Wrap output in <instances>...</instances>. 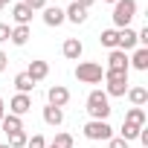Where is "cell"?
Listing matches in <instances>:
<instances>
[{
	"instance_id": "obj_22",
	"label": "cell",
	"mask_w": 148,
	"mask_h": 148,
	"mask_svg": "<svg viewBox=\"0 0 148 148\" xmlns=\"http://www.w3.org/2000/svg\"><path fill=\"white\" fill-rule=\"evenodd\" d=\"M139 131H142V128H136V125H131V122H122V131H119V136H122L125 142H134V139L139 136Z\"/></svg>"
},
{
	"instance_id": "obj_36",
	"label": "cell",
	"mask_w": 148,
	"mask_h": 148,
	"mask_svg": "<svg viewBox=\"0 0 148 148\" xmlns=\"http://www.w3.org/2000/svg\"><path fill=\"white\" fill-rule=\"evenodd\" d=\"M0 9H3V0H0Z\"/></svg>"
},
{
	"instance_id": "obj_12",
	"label": "cell",
	"mask_w": 148,
	"mask_h": 148,
	"mask_svg": "<svg viewBox=\"0 0 148 148\" xmlns=\"http://www.w3.org/2000/svg\"><path fill=\"white\" fill-rule=\"evenodd\" d=\"M108 70H131L128 67V52H122V49H110V55H108Z\"/></svg>"
},
{
	"instance_id": "obj_9",
	"label": "cell",
	"mask_w": 148,
	"mask_h": 148,
	"mask_svg": "<svg viewBox=\"0 0 148 148\" xmlns=\"http://www.w3.org/2000/svg\"><path fill=\"white\" fill-rule=\"evenodd\" d=\"M82 52H84V44H82L79 38H67V41L61 44V55H64V58H70V61H79V58H82Z\"/></svg>"
},
{
	"instance_id": "obj_25",
	"label": "cell",
	"mask_w": 148,
	"mask_h": 148,
	"mask_svg": "<svg viewBox=\"0 0 148 148\" xmlns=\"http://www.w3.org/2000/svg\"><path fill=\"white\" fill-rule=\"evenodd\" d=\"M52 145H55V148H73V136H70L67 131H58L55 139H52Z\"/></svg>"
},
{
	"instance_id": "obj_31",
	"label": "cell",
	"mask_w": 148,
	"mask_h": 148,
	"mask_svg": "<svg viewBox=\"0 0 148 148\" xmlns=\"http://www.w3.org/2000/svg\"><path fill=\"white\" fill-rule=\"evenodd\" d=\"M76 3H79V6H82V9H90V6H93V3H96V0H76Z\"/></svg>"
},
{
	"instance_id": "obj_18",
	"label": "cell",
	"mask_w": 148,
	"mask_h": 148,
	"mask_svg": "<svg viewBox=\"0 0 148 148\" xmlns=\"http://www.w3.org/2000/svg\"><path fill=\"white\" fill-rule=\"evenodd\" d=\"M125 122H131V125H136V128H145V122H148V113H145V108H128V113H125Z\"/></svg>"
},
{
	"instance_id": "obj_37",
	"label": "cell",
	"mask_w": 148,
	"mask_h": 148,
	"mask_svg": "<svg viewBox=\"0 0 148 148\" xmlns=\"http://www.w3.org/2000/svg\"><path fill=\"white\" fill-rule=\"evenodd\" d=\"M0 148H9V145H0Z\"/></svg>"
},
{
	"instance_id": "obj_7",
	"label": "cell",
	"mask_w": 148,
	"mask_h": 148,
	"mask_svg": "<svg viewBox=\"0 0 148 148\" xmlns=\"http://www.w3.org/2000/svg\"><path fill=\"white\" fill-rule=\"evenodd\" d=\"M47 102H49L52 108H64V105L70 102V90H67L64 84H52V87L47 90Z\"/></svg>"
},
{
	"instance_id": "obj_14",
	"label": "cell",
	"mask_w": 148,
	"mask_h": 148,
	"mask_svg": "<svg viewBox=\"0 0 148 148\" xmlns=\"http://www.w3.org/2000/svg\"><path fill=\"white\" fill-rule=\"evenodd\" d=\"M32 15H35V12H32L29 6H23V3H15V6H12V18H15L18 26H29Z\"/></svg>"
},
{
	"instance_id": "obj_3",
	"label": "cell",
	"mask_w": 148,
	"mask_h": 148,
	"mask_svg": "<svg viewBox=\"0 0 148 148\" xmlns=\"http://www.w3.org/2000/svg\"><path fill=\"white\" fill-rule=\"evenodd\" d=\"M110 18H113V26H116V29L131 26V21L136 18V0H116Z\"/></svg>"
},
{
	"instance_id": "obj_6",
	"label": "cell",
	"mask_w": 148,
	"mask_h": 148,
	"mask_svg": "<svg viewBox=\"0 0 148 148\" xmlns=\"http://www.w3.org/2000/svg\"><path fill=\"white\" fill-rule=\"evenodd\" d=\"M119 35H116V49H122V52H128V49H136L139 44H136V32L131 29V26H125V29H116Z\"/></svg>"
},
{
	"instance_id": "obj_1",
	"label": "cell",
	"mask_w": 148,
	"mask_h": 148,
	"mask_svg": "<svg viewBox=\"0 0 148 148\" xmlns=\"http://www.w3.org/2000/svg\"><path fill=\"white\" fill-rule=\"evenodd\" d=\"M110 99H108V93L105 90H90V96H87V113H90V119H102V122H108V116H110Z\"/></svg>"
},
{
	"instance_id": "obj_15",
	"label": "cell",
	"mask_w": 148,
	"mask_h": 148,
	"mask_svg": "<svg viewBox=\"0 0 148 148\" xmlns=\"http://www.w3.org/2000/svg\"><path fill=\"white\" fill-rule=\"evenodd\" d=\"M64 18H67L70 23H84V21H87V9H82L76 0H73V3L64 9Z\"/></svg>"
},
{
	"instance_id": "obj_35",
	"label": "cell",
	"mask_w": 148,
	"mask_h": 148,
	"mask_svg": "<svg viewBox=\"0 0 148 148\" xmlns=\"http://www.w3.org/2000/svg\"><path fill=\"white\" fill-rule=\"evenodd\" d=\"M47 148H55V145H52V142H49V145H47Z\"/></svg>"
},
{
	"instance_id": "obj_28",
	"label": "cell",
	"mask_w": 148,
	"mask_h": 148,
	"mask_svg": "<svg viewBox=\"0 0 148 148\" xmlns=\"http://www.w3.org/2000/svg\"><path fill=\"white\" fill-rule=\"evenodd\" d=\"M23 6H29L32 12H41V9L47 6V0H23Z\"/></svg>"
},
{
	"instance_id": "obj_4",
	"label": "cell",
	"mask_w": 148,
	"mask_h": 148,
	"mask_svg": "<svg viewBox=\"0 0 148 148\" xmlns=\"http://www.w3.org/2000/svg\"><path fill=\"white\" fill-rule=\"evenodd\" d=\"M76 79L82 84H99V82H105V67L96 61H82L76 67Z\"/></svg>"
},
{
	"instance_id": "obj_29",
	"label": "cell",
	"mask_w": 148,
	"mask_h": 148,
	"mask_svg": "<svg viewBox=\"0 0 148 148\" xmlns=\"http://www.w3.org/2000/svg\"><path fill=\"white\" fill-rule=\"evenodd\" d=\"M9 35H12L9 23H0V44H6V41H9Z\"/></svg>"
},
{
	"instance_id": "obj_30",
	"label": "cell",
	"mask_w": 148,
	"mask_h": 148,
	"mask_svg": "<svg viewBox=\"0 0 148 148\" xmlns=\"http://www.w3.org/2000/svg\"><path fill=\"white\" fill-rule=\"evenodd\" d=\"M6 67H9V55H6V52H3V49H0V73H3V70H6Z\"/></svg>"
},
{
	"instance_id": "obj_16",
	"label": "cell",
	"mask_w": 148,
	"mask_h": 148,
	"mask_svg": "<svg viewBox=\"0 0 148 148\" xmlns=\"http://www.w3.org/2000/svg\"><path fill=\"white\" fill-rule=\"evenodd\" d=\"M0 128H3L6 136H9V134H15V131H23V119L15 116V113H6L3 119H0Z\"/></svg>"
},
{
	"instance_id": "obj_32",
	"label": "cell",
	"mask_w": 148,
	"mask_h": 148,
	"mask_svg": "<svg viewBox=\"0 0 148 148\" xmlns=\"http://www.w3.org/2000/svg\"><path fill=\"white\" fill-rule=\"evenodd\" d=\"M6 116V102H3V96H0V119Z\"/></svg>"
},
{
	"instance_id": "obj_20",
	"label": "cell",
	"mask_w": 148,
	"mask_h": 148,
	"mask_svg": "<svg viewBox=\"0 0 148 148\" xmlns=\"http://www.w3.org/2000/svg\"><path fill=\"white\" fill-rule=\"evenodd\" d=\"M128 99H131V105H134V108H142V105L148 102V90H145V87H139V84H136V87H128Z\"/></svg>"
},
{
	"instance_id": "obj_19",
	"label": "cell",
	"mask_w": 148,
	"mask_h": 148,
	"mask_svg": "<svg viewBox=\"0 0 148 148\" xmlns=\"http://www.w3.org/2000/svg\"><path fill=\"white\" fill-rule=\"evenodd\" d=\"M29 38H32V29H29V26H15L12 35H9V41H12L15 47H23Z\"/></svg>"
},
{
	"instance_id": "obj_24",
	"label": "cell",
	"mask_w": 148,
	"mask_h": 148,
	"mask_svg": "<svg viewBox=\"0 0 148 148\" xmlns=\"http://www.w3.org/2000/svg\"><path fill=\"white\" fill-rule=\"evenodd\" d=\"M26 139H29L26 131H15V134H9V142L6 145L9 148H26Z\"/></svg>"
},
{
	"instance_id": "obj_26",
	"label": "cell",
	"mask_w": 148,
	"mask_h": 148,
	"mask_svg": "<svg viewBox=\"0 0 148 148\" xmlns=\"http://www.w3.org/2000/svg\"><path fill=\"white\" fill-rule=\"evenodd\" d=\"M26 148H47V139H44L41 134H35V136L26 139Z\"/></svg>"
},
{
	"instance_id": "obj_17",
	"label": "cell",
	"mask_w": 148,
	"mask_h": 148,
	"mask_svg": "<svg viewBox=\"0 0 148 148\" xmlns=\"http://www.w3.org/2000/svg\"><path fill=\"white\" fill-rule=\"evenodd\" d=\"M44 122L52 125V128H58V125L64 122V108H52V105H47V108H44Z\"/></svg>"
},
{
	"instance_id": "obj_13",
	"label": "cell",
	"mask_w": 148,
	"mask_h": 148,
	"mask_svg": "<svg viewBox=\"0 0 148 148\" xmlns=\"http://www.w3.org/2000/svg\"><path fill=\"white\" fill-rule=\"evenodd\" d=\"M128 67H134V70L145 73V70H148V49H145V47H136V49H134V55L128 58Z\"/></svg>"
},
{
	"instance_id": "obj_5",
	"label": "cell",
	"mask_w": 148,
	"mask_h": 148,
	"mask_svg": "<svg viewBox=\"0 0 148 148\" xmlns=\"http://www.w3.org/2000/svg\"><path fill=\"white\" fill-rule=\"evenodd\" d=\"M82 131H84V136H87L90 142H108V139L113 136V128H110L108 122H102V119H90Z\"/></svg>"
},
{
	"instance_id": "obj_21",
	"label": "cell",
	"mask_w": 148,
	"mask_h": 148,
	"mask_svg": "<svg viewBox=\"0 0 148 148\" xmlns=\"http://www.w3.org/2000/svg\"><path fill=\"white\" fill-rule=\"evenodd\" d=\"M15 87H18V93H26V96H29V93L35 90V82L26 76V73H18V76H15Z\"/></svg>"
},
{
	"instance_id": "obj_8",
	"label": "cell",
	"mask_w": 148,
	"mask_h": 148,
	"mask_svg": "<svg viewBox=\"0 0 148 148\" xmlns=\"http://www.w3.org/2000/svg\"><path fill=\"white\" fill-rule=\"evenodd\" d=\"M29 110H32V96H26V93L12 96V102H9V113H15V116H26Z\"/></svg>"
},
{
	"instance_id": "obj_23",
	"label": "cell",
	"mask_w": 148,
	"mask_h": 148,
	"mask_svg": "<svg viewBox=\"0 0 148 148\" xmlns=\"http://www.w3.org/2000/svg\"><path fill=\"white\" fill-rule=\"evenodd\" d=\"M116 35H119L116 29H105V32L99 35V44L108 47V49H116Z\"/></svg>"
},
{
	"instance_id": "obj_11",
	"label": "cell",
	"mask_w": 148,
	"mask_h": 148,
	"mask_svg": "<svg viewBox=\"0 0 148 148\" xmlns=\"http://www.w3.org/2000/svg\"><path fill=\"white\" fill-rule=\"evenodd\" d=\"M41 12H44L41 18H44L47 26H61V23L67 21V18H64V9H58V6H44Z\"/></svg>"
},
{
	"instance_id": "obj_10",
	"label": "cell",
	"mask_w": 148,
	"mask_h": 148,
	"mask_svg": "<svg viewBox=\"0 0 148 148\" xmlns=\"http://www.w3.org/2000/svg\"><path fill=\"white\" fill-rule=\"evenodd\" d=\"M26 76H29L35 84H38V82H44V79L49 76V64H47V61H38V58H35V61H29V67H26Z\"/></svg>"
},
{
	"instance_id": "obj_27",
	"label": "cell",
	"mask_w": 148,
	"mask_h": 148,
	"mask_svg": "<svg viewBox=\"0 0 148 148\" xmlns=\"http://www.w3.org/2000/svg\"><path fill=\"white\" fill-rule=\"evenodd\" d=\"M108 145H110V148H131V142H125L122 136H110V139H108Z\"/></svg>"
},
{
	"instance_id": "obj_33",
	"label": "cell",
	"mask_w": 148,
	"mask_h": 148,
	"mask_svg": "<svg viewBox=\"0 0 148 148\" xmlns=\"http://www.w3.org/2000/svg\"><path fill=\"white\" fill-rule=\"evenodd\" d=\"M105 3H116V0H105Z\"/></svg>"
},
{
	"instance_id": "obj_34",
	"label": "cell",
	"mask_w": 148,
	"mask_h": 148,
	"mask_svg": "<svg viewBox=\"0 0 148 148\" xmlns=\"http://www.w3.org/2000/svg\"><path fill=\"white\" fill-rule=\"evenodd\" d=\"M6 3H12V0H3V6H6Z\"/></svg>"
},
{
	"instance_id": "obj_2",
	"label": "cell",
	"mask_w": 148,
	"mask_h": 148,
	"mask_svg": "<svg viewBox=\"0 0 148 148\" xmlns=\"http://www.w3.org/2000/svg\"><path fill=\"white\" fill-rule=\"evenodd\" d=\"M105 82H108V99H119L128 93V73L125 70H105Z\"/></svg>"
}]
</instances>
